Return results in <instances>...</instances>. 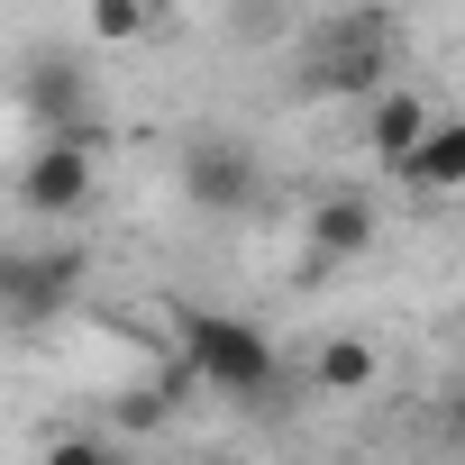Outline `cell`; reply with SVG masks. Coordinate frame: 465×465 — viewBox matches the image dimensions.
I'll return each mask as SVG.
<instances>
[{
	"label": "cell",
	"instance_id": "cell-1",
	"mask_svg": "<svg viewBox=\"0 0 465 465\" xmlns=\"http://www.w3.org/2000/svg\"><path fill=\"white\" fill-rule=\"evenodd\" d=\"M173 347H183V374L210 383L219 401H274L283 383V347L256 329V320H228V311H173Z\"/></svg>",
	"mask_w": 465,
	"mask_h": 465
},
{
	"label": "cell",
	"instance_id": "cell-2",
	"mask_svg": "<svg viewBox=\"0 0 465 465\" xmlns=\"http://www.w3.org/2000/svg\"><path fill=\"white\" fill-rule=\"evenodd\" d=\"M19 110H28V128H46V137H64L83 155H110V110H101V83H92V64L74 46H28Z\"/></svg>",
	"mask_w": 465,
	"mask_h": 465
},
{
	"label": "cell",
	"instance_id": "cell-3",
	"mask_svg": "<svg viewBox=\"0 0 465 465\" xmlns=\"http://www.w3.org/2000/svg\"><path fill=\"white\" fill-rule=\"evenodd\" d=\"M392 19L383 10H347V19H329L311 46H302V92H320V101H365V92H383L392 83Z\"/></svg>",
	"mask_w": 465,
	"mask_h": 465
},
{
	"label": "cell",
	"instance_id": "cell-4",
	"mask_svg": "<svg viewBox=\"0 0 465 465\" xmlns=\"http://www.w3.org/2000/svg\"><path fill=\"white\" fill-rule=\"evenodd\" d=\"M183 201L201 219H238L265 201V155L247 137H228V128H192L183 137Z\"/></svg>",
	"mask_w": 465,
	"mask_h": 465
},
{
	"label": "cell",
	"instance_id": "cell-5",
	"mask_svg": "<svg viewBox=\"0 0 465 465\" xmlns=\"http://www.w3.org/2000/svg\"><path fill=\"white\" fill-rule=\"evenodd\" d=\"M92 256L83 247H0V320L10 329H46L55 311H74Z\"/></svg>",
	"mask_w": 465,
	"mask_h": 465
},
{
	"label": "cell",
	"instance_id": "cell-6",
	"mask_svg": "<svg viewBox=\"0 0 465 465\" xmlns=\"http://www.w3.org/2000/svg\"><path fill=\"white\" fill-rule=\"evenodd\" d=\"M10 192H19L28 219H83V210L101 201V155H83V146H64V137H37Z\"/></svg>",
	"mask_w": 465,
	"mask_h": 465
},
{
	"label": "cell",
	"instance_id": "cell-7",
	"mask_svg": "<svg viewBox=\"0 0 465 465\" xmlns=\"http://www.w3.org/2000/svg\"><path fill=\"white\" fill-rule=\"evenodd\" d=\"M302 238H311V283H320L329 265H356V256L383 238V210H374V192L329 183V192L311 201V219H302Z\"/></svg>",
	"mask_w": 465,
	"mask_h": 465
},
{
	"label": "cell",
	"instance_id": "cell-8",
	"mask_svg": "<svg viewBox=\"0 0 465 465\" xmlns=\"http://www.w3.org/2000/svg\"><path fill=\"white\" fill-rule=\"evenodd\" d=\"M392 183H401L411 201H447V192H465V119H456V110H429V128L411 137V155L392 164Z\"/></svg>",
	"mask_w": 465,
	"mask_h": 465
},
{
	"label": "cell",
	"instance_id": "cell-9",
	"mask_svg": "<svg viewBox=\"0 0 465 465\" xmlns=\"http://www.w3.org/2000/svg\"><path fill=\"white\" fill-rule=\"evenodd\" d=\"M429 92H411V83H383V92H365V146H374V164L392 173L401 155H411V137L429 128Z\"/></svg>",
	"mask_w": 465,
	"mask_h": 465
},
{
	"label": "cell",
	"instance_id": "cell-10",
	"mask_svg": "<svg viewBox=\"0 0 465 465\" xmlns=\"http://www.w3.org/2000/svg\"><path fill=\"white\" fill-rule=\"evenodd\" d=\"M374 374H383L374 338H320V356H311V383L320 392H374Z\"/></svg>",
	"mask_w": 465,
	"mask_h": 465
},
{
	"label": "cell",
	"instance_id": "cell-11",
	"mask_svg": "<svg viewBox=\"0 0 465 465\" xmlns=\"http://www.w3.org/2000/svg\"><path fill=\"white\" fill-rule=\"evenodd\" d=\"M83 28H92L101 46H137V37L155 28V0H92V10H83Z\"/></svg>",
	"mask_w": 465,
	"mask_h": 465
},
{
	"label": "cell",
	"instance_id": "cell-12",
	"mask_svg": "<svg viewBox=\"0 0 465 465\" xmlns=\"http://www.w3.org/2000/svg\"><path fill=\"white\" fill-rule=\"evenodd\" d=\"M46 465H128V447L110 429H64V438H46Z\"/></svg>",
	"mask_w": 465,
	"mask_h": 465
},
{
	"label": "cell",
	"instance_id": "cell-13",
	"mask_svg": "<svg viewBox=\"0 0 465 465\" xmlns=\"http://www.w3.org/2000/svg\"><path fill=\"white\" fill-rule=\"evenodd\" d=\"M210 465H247V456H210Z\"/></svg>",
	"mask_w": 465,
	"mask_h": 465
}]
</instances>
